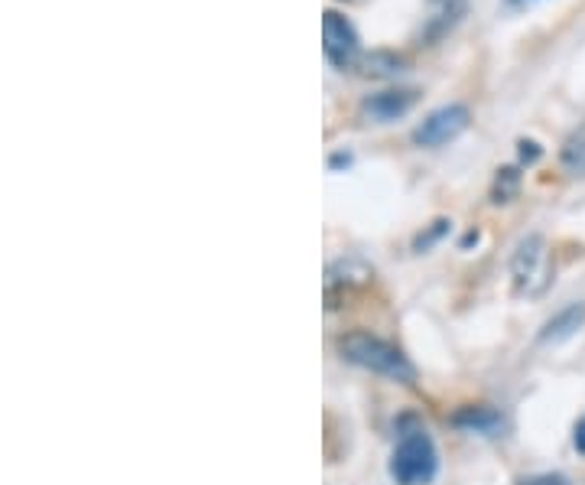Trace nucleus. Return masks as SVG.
Segmentation results:
<instances>
[{
	"instance_id": "1",
	"label": "nucleus",
	"mask_w": 585,
	"mask_h": 485,
	"mask_svg": "<svg viewBox=\"0 0 585 485\" xmlns=\"http://www.w3.org/2000/svg\"><path fill=\"white\" fill-rule=\"evenodd\" d=\"M339 353L358 368H367L374 374H384L390 381H400V384H410L417 378V368L407 362V356L400 349H394L390 343L371 336V333H349L342 336L339 343Z\"/></svg>"
},
{
	"instance_id": "2",
	"label": "nucleus",
	"mask_w": 585,
	"mask_h": 485,
	"mask_svg": "<svg viewBox=\"0 0 585 485\" xmlns=\"http://www.w3.org/2000/svg\"><path fill=\"white\" fill-rule=\"evenodd\" d=\"M390 476L397 485H426L436 476V447L423 430H413L397 443Z\"/></svg>"
},
{
	"instance_id": "3",
	"label": "nucleus",
	"mask_w": 585,
	"mask_h": 485,
	"mask_svg": "<svg viewBox=\"0 0 585 485\" xmlns=\"http://www.w3.org/2000/svg\"><path fill=\"white\" fill-rule=\"evenodd\" d=\"M323 49H326V59L339 72L358 69V59L364 56L361 43H358V30L351 26L349 16H342L339 10H326L323 13Z\"/></svg>"
},
{
	"instance_id": "4",
	"label": "nucleus",
	"mask_w": 585,
	"mask_h": 485,
	"mask_svg": "<svg viewBox=\"0 0 585 485\" xmlns=\"http://www.w3.org/2000/svg\"><path fill=\"white\" fill-rule=\"evenodd\" d=\"M468 124H471V112H468L466 105L436 108V112H430L423 122L417 124L413 143H417V147H443V143L456 140Z\"/></svg>"
},
{
	"instance_id": "5",
	"label": "nucleus",
	"mask_w": 585,
	"mask_h": 485,
	"mask_svg": "<svg viewBox=\"0 0 585 485\" xmlns=\"http://www.w3.org/2000/svg\"><path fill=\"white\" fill-rule=\"evenodd\" d=\"M417 92L413 89H387V92H377V95H367L361 102V118L371 124H390L397 118H403L413 105H417Z\"/></svg>"
},
{
	"instance_id": "6",
	"label": "nucleus",
	"mask_w": 585,
	"mask_h": 485,
	"mask_svg": "<svg viewBox=\"0 0 585 485\" xmlns=\"http://www.w3.org/2000/svg\"><path fill=\"white\" fill-rule=\"evenodd\" d=\"M466 0H430V13H426V20H423L420 43H426V46L440 43L449 30L459 26V20L466 16Z\"/></svg>"
},
{
	"instance_id": "7",
	"label": "nucleus",
	"mask_w": 585,
	"mask_h": 485,
	"mask_svg": "<svg viewBox=\"0 0 585 485\" xmlns=\"http://www.w3.org/2000/svg\"><path fill=\"white\" fill-rule=\"evenodd\" d=\"M543 254H547V244L540 235H527L524 242L517 244L514 257H511V277H514V287L524 293L534 287L537 274H540V264H543Z\"/></svg>"
},
{
	"instance_id": "8",
	"label": "nucleus",
	"mask_w": 585,
	"mask_h": 485,
	"mask_svg": "<svg viewBox=\"0 0 585 485\" xmlns=\"http://www.w3.org/2000/svg\"><path fill=\"white\" fill-rule=\"evenodd\" d=\"M585 326V303H570L563 307L553 320L543 323L540 330V343H566L570 336H576Z\"/></svg>"
},
{
	"instance_id": "9",
	"label": "nucleus",
	"mask_w": 585,
	"mask_h": 485,
	"mask_svg": "<svg viewBox=\"0 0 585 485\" xmlns=\"http://www.w3.org/2000/svg\"><path fill=\"white\" fill-rule=\"evenodd\" d=\"M449 424L453 427H459V430H468V434H498L501 427H504V417L494 411V407H488V404H478V407H463V411H456L453 417H449Z\"/></svg>"
},
{
	"instance_id": "10",
	"label": "nucleus",
	"mask_w": 585,
	"mask_h": 485,
	"mask_svg": "<svg viewBox=\"0 0 585 485\" xmlns=\"http://www.w3.org/2000/svg\"><path fill=\"white\" fill-rule=\"evenodd\" d=\"M403 56L390 53V49H374V53H364L358 59V72L367 76V79H394L403 72Z\"/></svg>"
},
{
	"instance_id": "11",
	"label": "nucleus",
	"mask_w": 585,
	"mask_h": 485,
	"mask_svg": "<svg viewBox=\"0 0 585 485\" xmlns=\"http://www.w3.org/2000/svg\"><path fill=\"white\" fill-rule=\"evenodd\" d=\"M560 163L570 176H585V124L566 137V143L560 150Z\"/></svg>"
},
{
	"instance_id": "12",
	"label": "nucleus",
	"mask_w": 585,
	"mask_h": 485,
	"mask_svg": "<svg viewBox=\"0 0 585 485\" xmlns=\"http://www.w3.org/2000/svg\"><path fill=\"white\" fill-rule=\"evenodd\" d=\"M517 189H520V170L504 166V170H498V176H494L491 199H494V203H511Z\"/></svg>"
},
{
	"instance_id": "13",
	"label": "nucleus",
	"mask_w": 585,
	"mask_h": 485,
	"mask_svg": "<svg viewBox=\"0 0 585 485\" xmlns=\"http://www.w3.org/2000/svg\"><path fill=\"white\" fill-rule=\"evenodd\" d=\"M449 226H453V222H446V219L433 222V229H430L426 235H417V242H413V247H417V251H426V247H433V244L440 242V239H443V235L449 232Z\"/></svg>"
},
{
	"instance_id": "14",
	"label": "nucleus",
	"mask_w": 585,
	"mask_h": 485,
	"mask_svg": "<svg viewBox=\"0 0 585 485\" xmlns=\"http://www.w3.org/2000/svg\"><path fill=\"white\" fill-rule=\"evenodd\" d=\"M517 153H520V163H537L543 150L537 140H517Z\"/></svg>"
},
{
	"instance_id": "15",
	"label": "nucleus",
	"mask_w": 585,
	"mask_h": 485,
	"mask_svg": "<svg viewBox=\"0 0 585 485\" xmlns=\"http://www.w3.org/2000/svg\"><path fill=\"white\" fill-rule=\"evenodd\" d=\"M524 485H573L566 476H560V473H543V476H530V480H524Z\"/></svg>"
},
{
	"instance_id": "16",
	"label": "nucleus",
	"mask_w": 585,
	"mask_h": 485,
	"mask_svg": "<svg viewBox=\"0 0 585 485\" xmlns=\"http://www.w3.org/2000/svg\"><path fill=\"white\" fill-rule=\"evenodd\" d=\"M576 450L580 453H585V417L576 424Z\"/></svg>"
},
{
	"instance_id": "17",
	"label": "nucleus",
	"mask_w": 585,
	"mask_h": 485,
	"mask_svg": "<svg viewBox=\"0 0 585 485\" xmlns=\"http://www.w3.org/2000/svg\"><path fill=\"white\" fill-rule=\"evenodd\" d=\"M349 163H351L349 153H336V157H332V166H349Z\"/></svg>"
},
{
	"instance_id": "18",
	"label": "nucleus",
	"mask_w": 585,
	"mask_h": 485,
	"mask_svg": "<svg viewBox=\"0 0 585 485\" xmlns=\"http://www.w3.org/2000/svg\"><path fill=\"white\" fill-rule=\"evenodd\" d=\"M507 3H527V0H507Z\"/></svg>"
}]
</instances>
